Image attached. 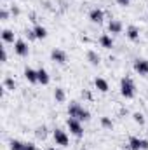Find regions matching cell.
<instances>
[{
  "mask_svg": "<svg viewBox=\"0 0 148 150\" xmlns=\"http://www.w3.org/2000/svg\"><path fill=\"white\" fill-rule=\"evenodd\" d=\"M120 94L127 100L136 96V84L131 77H122L120 79Z\"/></svg>",
  "mask_w": 148,
  "mask_h": 150,
  "instance_id": "obj_1",
  "label": "cell"
},
{
  "mask_svg": "<svg viewBox=\"0 0 148 150\" xmlns=\"http://www.w3.org/2000/svg\"><path fill=\"white\" fill-rule=\"evenodd\" d=\"M68 115H70V117H73V119H78L80 122H82V120H89V119H91L89 110H85L84 107H80L77 101H72V103H70V107H68Z\"/></svg>",
  "mask_w": 148,
  "mask_h": 150,
  "instance_id": "obj_2",
  "label": "cell"
},
{
  "mask_svg": "<svg viewBox=\"0 0 148 150\" xmlns=\"http://www.w3.org/2000/svg\"><path fill=\"white\" fill-rule=\"evenodd\" d=\"M66 126H68L70 133H72L73 136H77V138H80V136L84 134V127H82V124H80V120H78V119L70 117V119L66 120Z\"/></svg>",
  "mask_w": 148,
  "mask_h": 150,
  "instance_id": "obj_3",
  "label": "cell"
},
{
  "mask_svg": "<svg viewBox=\"0 0 148 150\" xmlns=\"http://www.w3.org/2000/svg\"><path fill=\"white\" fill-rule=\"evenodd\" d=\"M52 136H54V142H56V145H59V147H68V143H70V138H68V134H66V131H63V129H54V133H52Z\"/></svg>",
  "mask_w": 148,
  "mask_h": 150,
  "instance_id": "obj_4",
  "label": "cell"
},
{
  "mask_svg": "<svg viewBox=\"0 0 148 150\" xmlns=\"http://www.w3.org/2000/svg\"><path fill=\"white\" fill-rule=\"evenodd\" d=\"M14 52H16L18 56H21V58H26V56L30 54V47H28V44H26L25 40L18 38V40L14 42Z\"/></svg>",
  "mask_w": 148,
  "mask_h": 150,
  "instance_id": "obj_5",
  "label": "cell"
},
{
  "mask_svg": "<svg viewBox=\"0 0 148 150\" xmlns=\"http://www.w3.org/2000/svg\"><path fill=\"white\" fill-rule=\"evenodd\" d=\"M51 59L54 61V63H59V65H65L66 61H68V54L63 51V49H58V47H54L52 51H51Z\"/></svg>",
  "mask_w": 148,
  "mask_h": 150,
  "instance_id": "obj_6",
  "label": "cell"
},
{
  "mask_svg": "<svg viewBox=\"0 0 148 150\" xmlns=\"http://www.w3.org/2000/svg\"><path fill=\"white\" fill-rule=\"evenodd\" d=\"M129 149L131 150H148V140H141L138 136L129 138Z\"/></svg>",
  "mask_w": 148,
  "mask_h": 150,
  "instance_id": "obj_7",
  "label": "cell"
},
{
  "mask_svg": "<svg viewBox=\"0 0 148 150\" xmlns=\"http://www.w3.org/2000/svg\"><path fill=\"white\" fill-rule=\"evenodd\" d=\"M132 68H134V72H136V74L148 75V59H145V58H138V59H134Z\"/></svg>",
  "mask_w": 148,
  "mask_h": 150,
  "instance_id": "obj_8",
  "label": "cell"
},
{
  "mask_svg": "<svg viewBox=\"0 0 148 150\" xmlns=\"http://www.w3.org/2000/svg\"><path fill=\"white\" fill-rule=\"evenodd\" d=\"M89 19H91L92 23L101 25V23H103V19H105V12H103V9H99V7L91 9V12H89Z\"/></svg>",
  "mask_w": 148,
  "mask_h": 150,
  "instance_id": "obj_9",
  "label": "cell"
},
{
  "mask_svg": "<svg viewBox=\"0 0 148 150\" xmlns=\"http://www.w3.org/2000/svg\"><path fill=\"white\" fill-rule=\"evenodd\" d=\"M25 79L30 82V84H38V70H33L30 67L25 68Z\"/></svg>",
  "mask_w": 148,
  "mask_h": 150,
  "instance_id": "obj_10",
  "label": "cell"
},
{
  "mask_svg": "<svg viewBox=\"0 0 148 150\" xmlns=\"http://www.w3.org/2000/svg\"><path fill=\"white\" fill-rule=\"evenodd\" d=\"M125 35H127L129 40L138 42V40H140V30H138V26H136V25H129L127 30H125Z\"/></svg>",
  "mask_w": 148,
  "mask_h": 150,
  "instance_id": "obj_11",
  "label": "cell"
},
{
  "mask_svg": "<svg viewBox=\"0 0 148 150\" xmlns=\"http://www.w3.org/2000/svg\"><path fill=\"white\" fill-rule=\"evenodd\" d=\"M122 30H124V26L118 19H110V23H108V32L110 33L117 35V33H122Z\"/></svg>",
  "mask_w": 148,
  "mask_h": 150,
  "instance_id": "obj_12",
  "label": "cell"
},
{
  "mask_svg": "<svg viewBox=\"0 0 148 150\" xmlns=\"http://www.w3.org/2000/svg\"><path fill=\"white\" fill-rule=\"evenodd\" d=\"M85 56H87V61H89L91 65H94V67H98V65H99V61H101V56H99L96 51H92V49H89Z\"/></svg>",
  "mask_w": 148,
  "mask_h": 150,
  "instance_id": "obj_13",
  "label": "cell"
},
{
  "mask_svg": "<svg viewBox=\"0 0 148 150\" xmlns=\"http://www.w3.org/2000/svg\"><path fill=\"white\" fill-rule=\"evenodd\" d=\"M94 86H96V89L101 91V93H106V91L110 89L108 82H106L105 79H101V77H96V79H94Z\"/></svg>",
  "mask_w": 148,
  "mask_h": 150,
  "instance_id": "obj_14",
  "label": "cell"
},
{
  "mask_svg": "<svg viewBox=\"0 0 148 150\" xmlns=\"http://www.w3.org/2000/svg\"><path fill=\"white\" fill-rule=\"evenodd\" d=\"M99 44H101V47H105V49H111V47H113V38H111L108 33H103V35L99 37Z\"/></svg>",
  "mask_w": 148,
  "mask_h": 150,
  "instance_id": "obj_15",
  "label": "cell"
},
{
  "mask_svg": "<svg viewBox=\"0 0 148 150\" xmlns=\"http://www.w3.org/2000/svg\"><path fill=\"white\" fill-rule=\"evenodd\" d=\"M54 100H56V103H65L66 93H65L63 87H56V89H54Z\"/></svg>",
  "mask_w": 148,
  "mask_h": 150,
  "instance_id": "obj_16",
  "label": "cell"
},
{
  "mask_svg": "<svg viewBox=\"0 0 148 150\" xmlns=\"http://www.w3.org/2000/svg\"><path fill=\"white\" fill-rule=\"evenodd\" d=\"M49 80H51V77H49V74H47V70H45V68H38V84L47 86Z\"/></svg>",
  "mask_w": 148,
  "mask_h": 150,
  "instance_id": "obj_17",
  "label": "cell"
},
{
  "mask_svg": "<svg viewBox=\"0 0 148 150\" xmlns=\"http://www.w3.org/2000/svg\"><path fill=\"white\" fill-rule=\"evenodd\" d=\"M2 40L5 42V44H14L16 40H14V32L12 30H2Z\"/></svg>",
  "mask_w": 148,
  "mask_h": 150,
  "instance_id": "obj_18",
  "label": "cell"
},
{
  "mask_svg": "<svg viewBox=\"0 0 148 150\" xmlns=\"http://www.w3.org/2000/svg\"><path fill=\"white\" fill-rule=\"evenodd\" d=\"M4 87H5L7 91H14V89H16V80H14L12 77L4 79Z\"/></svg>",
  "mask_w": 148,
  "mask_h": 150,
  "instance_id": "obj_19",
  "label": "cell"
},
{
  "mask_svg": "<svg viewBox=\"0 0 148 150\" xmlns=\"http://www.w3.org/2000/svg\"><path fill=\"white\" fill-rule=\"evenodd\" d=\"M9 149L11 150H25V143L19 140H11L9 142Z\"/></svg>",
  "mask_w": 148,
  "mask_h": 150,
  "instance_id": "obj_20",
  "label": "cell"
},
{
  "mask_svg": "<svg viewBox=\"0 0 148 150\" xmlns=\"http://www.w3.org/2000/svg\"><path fill=\"white\" fill-rule=\"evenodd\" d=\"M35 136H37L38 140H45V136H47V127H45V126H38L37 129H35Z\"/></svg>",
  "mask_w": 148,
  "mask_h": 150,
  "instance_id": "obj_21",
  "label": "cell"
},
{
  "mask_svg": "<svg viewBox=\"0 0 148 150\" xmlns=\"http://www.w3.org/2000/svg\"><path fill=\"white\" fill-rule=\"evenodd\" d=\"M33 32H35L37 38H45V37H47V30H45L42 25H37V26L33 28Z\"/></svg>",
  "mask_w": 148,
  "mask_h": 150,
  "instance_id": "obj_22",
  "label": "cell"
},
{
  "mask_svg": "<svg viewBox=\"0 0 148 150\" xmlns=\"http://www.w3.org/2000/svg\"><path fill=\"white\" fill-rule=\"evenodd\" d=\"M101 126H103L105 129H111V127H113V122H111L110 117H101Z\"/></svg>",
  "mask_w": 148,
  "mask_h": 150,
  "instance_id": "obj_23",
  "label": "cell"
},
{
  "mask_svg": "<svg viewBox=\"0 0 148 150\" xmlns=\"http://www.w3.org/2000/svg\"><path fill=\"white\" fill-rule=\"evenodd\" d=\"M132 119H134V122H138V124H145V117H143V113L136 112L132 115Z\"/></svg>",
  "mask_w": 148,
  "mask_h": 150,
  "instance_id": "obj_24",
  "label": "cell"
},
{
  "mask_svg": "<svg viewBox=\"0 0 148 150\" xmlns=\"http://www.w3.org/2000/svg\"><path fill=\"white\" fill-rule=\"evenodd\" d=\"M0 19H2V21L9 19V11H7L5 7H2V9H0Z\"/></svg>",
  "mask_w": 148,
  "mask_h": 150,
  "instance_id": "obj_25",
  "label": "cell"
},
{
  "mask_svg": "<svg viewBox=\"0 0 148 150\" xmlns=\"http://www.w3.org/2000/svg\"><path fill=\"white\" fill-rule=\"evenodd\" d=\"M26 37H28V40H37V35L33 30H26Z\"/></svg>",
  "mask_w": 148,
  "mask_h": 150,
  "instance_id": "obj_26",
  "label": "cell"
},
{
  "mask_svg": "<svg viewBox=\"0 0 148 150\" xmlns=\"http://www.w3.org/2000/svg\"><path fill=\"white\" fill-rule=\"evenodd\" d=\"M115 2H117L120 7H127V5L131 4V0H115Z\"/></svg>",
  "mask_w": 148,
  "mask_h": 150,
  "instance_id": "obj_27",
  "label": "cell"
},
{
  "mask_svg": "<svg viewBox=\"0 0 148 150\" xmlns=\"http://www.w3.org/2000/svg\"><path fill=\"white\" fill-rule=\"evenodd\" d=\"M25 150H37V145H33V143H25Z\"/></svg>",
  "mask_w": 148,
  "mask_h": 150,
  "instance_id": "obj_28",
  "label": "cell"
},
{
  "mask_svg": "<svg viewBox=\"0 0 148 150\" xmlns=\"http://www.w3.org/2000/svg\"><path fill=\"white\" fill-rule=\"evenodd\" d=\"M11 12H12L14 16H19V12H21V11H19V7H16V5H12V9H11Z\"/></svg>",
  "mask_w": 148,
  "mask_h": 150,
  "instance_id": "obj_29",
  "label": "cell"
},
{
  "mask_svg": "<svg viewBox=\"0 0 148 150\" xmlns=\"http://www.w3.org/2000/svg\"><path fill=\"white\" fill-rule=\"evenodd\" d=\"M2 61L4 63L7 61V51H5V47H2Z\"/></svg>",
  "mask_w": 148,
  "mask_h": 150,
  "instance_id": "obj_30",
  "label": "cell"
},
{
  "mask_svg": "<svg viewBox=\"0 0 148 150\" xmlns=\"http://www.w3.org/2000/svg\"><path fill=\"white\" fill-rule=\"evenodd\" d=\"M47 150H58V149L56 147H51V149H47Z\"/></svg>",
  "mask_w": 148,
  "mask_h": 150,
  "instance_id": "obj_31",
  "label": "cell"
}]
</instances>
